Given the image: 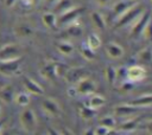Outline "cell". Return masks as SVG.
<instances>
[{"label": "cell", "instance_id": "42", "mask_svg": "<svg viewBox=\"0 0 152 135\" xmlns=\"http://www.w3.org/2000/svg\"><path fill=\"white\" fill-rule=\"evenodd\" d=\"M5 122H6V118H0V131H1V129H2V126L5 124Z\"/></svg>", "mask_w": 152, "mask_h": 135}, {"label": "cell", "instance_id": "11", "mask_svg": "<svg viewBox=\"0 0 152 135\" xmlns=\"http://www.w3.org/2000/svg\"><path fill=\"white\" fill-rule=\"evenodd\" d=\"M23 84H24V88L27 92L30 94H33V95H37V96H42L44 95V89L40 84H38L36 81H33L32 78L30 77H24L23 79Z\"/></svg>", "mask_w": 152, "mask_h": 135}, {"label": "cell", "instance_id": "32", "mask_svg": "<svg viewBox=\"0 0 152 135\" xmlns=\"http://www.w3.org/2000/svg\"><path fill=\"white\" fill-rule=\"evenodd\" d=\"M142 34H144V38L148 41H152V17L151 19L148 20L147 25L145 26L144 31H142Z\"/></svg>", "mask_w": 152, "mask_h": 135}, {"label": "cell", "instance_id": "41", "mask_svg": "<svg viewBox=\"0 0 152 135\" xmlns=\"http://www.w3.org/2000/svg\"><path fill=\"white\" fill-rule=\"evenodd\" d=\"M21 2L23 4H26V5H33V4H36L34 0H21Z\"/></svg>", "mask_w": 152, "mask_h": 135}, {"label": "cell", "instance_id": "5", "mask_svg": "<svg viewBox=\"0 0 152 135\" xmlns=\"http://www.w3.org/2000/svg\"><path fill=\"white\" fill-rule=\"evenodd\" d=\"M151 19V14L142 12L133 22H132V28H131V36L132 37H138L139 34H142V31L145 26L147 25L148 20Z\"/></svg>", "mask_w": 152, "mask_h": 135}, {"label": "cell", "instance_id": "36", "mask_svg": "<svg viewBox=\"0 0 152 135\" xmlns=\"http://www.w3.org/2000/svg\"><path fill=\"white\" fill-rule=\"evenodd\" d=\"M76 94H78V91H77V88H76V86H72V88H70V89L68 90V95H69L70 97L76 96Z\"/></svg>", "mask_w": 152, "mask_h": 135}, {"label": "cell", "instance_id": "39", "mask_svg": "<svg viewBox=\"0 0 152 135\" xmlns=\"http://www.w3.org/2000/svg\"><path fill=\"white\" fill-rule=\"evenodd\" d=\"M48 134L57 135V134H58V131H57V130H53V128H51V127H48Z\"/></svg>", "mask_w": 152, "mask_h": 135}, {"label": "cell", "instance_id": "7", "mask_svg": "<svg viewBox=\"0 0 152 135\" xmlns=\"http://www.w3.org/2000/svg\"><path fill=\"white\" fill-rule=\"evenodd\" d=\"M146 76V71L144 69L142 65L140 64H134L127 68V79L132 83H137L140 82L145 78Z\"/></svg>", "mask_w": 152, "mask_h": 135}, {"label": "cell", "instance_id": "9", "mask_svg": "<svg viewBox=\"0 0 152 135\" xmlns=\"http://www.w3.org/2000/svg\"><path fill=\"white\" fill-rule=\"evenodd\" d=\"M76 88H77L78 94L88 96V95L95 94V91H96V83L91 78L86 77V78H83L81 82H78L76 84Z\"/></svg>", "mask_w": 152, "mask_h": 135}, {"label": "cell", "instance_id": "17", "mask_svg": "<svg viewBox=\"0 0 152 135\" xmlns=\"http://www.w3.org/2000/svg\"><path fill=\"white\" fill-rule=\"evenodd\" d=\"M104 103H106V98H104L103 96H101V95H99V94H93V95L90 96V98H89L87 105H89L90 108L97 110V109L102 108V107L104 105Z\"/></svg>", "mask_w": 152, "mask_h": 135}, {"label": "cell", "instance_id": "31", "mask_svg": "<svg viewBox=\"0 0 152 135\" xmlns=\"http://www.w3.org/2000/svg\"><path fill=\"white\" fill-rule=\"evenodd\" d=\"M57 49H58V51H59L62 54H65V56H69V54H71V53L74 52V46H72L70 43H66V41L58 43Z\"/></svg>", "mask_w": 152, "mask_h": 135}, {"label": "cell", "instance_id": "40", "mask_svg": "<svg viewBox=\"0 0 152 135\" xmlns=\"http://www.w3.org/2000/svg\"><path fill=\"white\" fill-rule=\"evenodd\" d=\"M17 0H5V4H6V6H13L14 5V2H15Z\"/></svg>", "mask_w": 152, "mask_h": 135}, {"label": "cell", "instance_id": "29", "mask_svg": "<svg viewBox=\"0 0 152 135\" xmlns=\"http://www.w3.org/2000/svg\"><path fill=\"white\" fill-rule=\"evenodd\" d=\"M81 54L86 60H94L95 59V50L89 47L87 44L82 45L81 47Z\"/></svg>", "mask_w": 152, "mask_h": 135}, {"label": "cell", "instance_id": "22", "mask_svg": "<svg viewBox=\"0 0 152 135\" xmlns=\"http://www.w3.org/2000/svg\"><path fill=\"white\" fill-rule=\"evenodd\" d=\"M65 32L68 33V36L76 38V37L82 36V33H83V27H82L80 24H70V25L66 27Z\"/></svg>", "mask_w": 152, "mask_h": 135}, {"label": "cell", "instance_id": "27", "mask_svg": "<svg viewBox=\"0 0 152 135\" xmlns=\"http://www.w3.org/2000/svg\"><path fill=\"white\" fill-rule=\"evenodd\" d=\"M14 32L18 37L20 38H25V37H28L32 34V28L27 25H19L14 28Z\"/></svg>", "mask_w": 152, "mask_h": 135}, {"label": "cell", "instance_id": "25", "mask_svg": "<svg viewBox=\"0 0 152 135\" xmlns=\"http://www.w3.org/2000/svg\"><path fill=\"white\" fill-rule=\"evenodd\" d=\"M96 115V110L90 108L89 105H84L80 108V116L83 120H91L93 117H95Z\"/></svg>", "mask_w": 152, "mask_h": 135}, {"label": "cell", "instance_id": "45", "mask_svg": "<svg viewBox=\"0 0 152 135\" xmlns=\"http://www.w3.org/2000/svg\"><path fill=\"white\" fill-rule=\"evenodd\" d=\"M129 1H133V2H134V1H137V0H129Z\"/></svg>", "mask_w": 152, "mask_h": 135}, {"label": "cell", "instance_id": "16", "mask_svg": "<svg viewBox=\"0 0 152 135\" xmlns=\"http://www.w3.org/2000/svg\"><path fill=\"white\" fill-rule=\"evenodd\" d=\"M90 20L93 22V25L99 28V30H104L106 28V20L103 18V15L97 12V11H94L90 13Z\"/></svg>", "mask_w": 152, "mask_h": 135}, {"label": "cell", "instance_id": "24", "mask_svg": "<svg viewBox=\"0 0 152 135\" xmlns=\"http://www.w3.org/2000/svg\"><path fill=\"white\" fill-rule=\"evenodd\" d=\"M30 99H31L30 98V92H27V91H21L19 94H17L15 98H14L15 103L21 105V107H26L30 103Z\"/></svg>", "mask_w": 152, "mask_h": 135}, {"label": "cell", "instance_id": "23", "mask_svg": "<svg viewBox=\"0 0 152 135\" xmlns=\"http://www.w3.org/2000/svg\"><path fill=\"white\" fill-rule=\"evenodd\" d=\"M87 45L93 50H97L101 46V38L96 33H90L87 37Z\"/></svg>", "mask_w": 152, "mask_h": 135}, {"label": "cell", "instance_id": "10", "mask_svg": "<svg viewBox=\"0 0 152 135\" xmlns=\"http://www.w3.org/2000/svg\"><path fill=\"white\" fill-rule=\"evenodd\" d=\"M42 108L45 112H48L49 115H52V116H58L62 114V109H61L58 102L53 98H45L42 102Z\"/></svg>", "mask_w": 152, "mask_h": 135}, {"label": "cell", "instance_id": "1", "mask_svg": "<svg viewBox=\"0 0 152 135\" xmlns=\"http://www.w3.org/2000/svg\"><path fill=\"white\" fill-rule=\"evenodd\" d=\"M142 12H144V7L141 5H137V4L131 5L122 14H120L118 17L116 26L118 27H122V26H125L127 24L133 22Z\"/></svg>", "mask_w": 152, "mask_h": 135}, {"label": "cell", "instance_id": "28", "mask_svg": "<svg viewBox=\"0 0 152 135\" xmlns=\"http://www.w3.org/2000/svg\"><path fill=\"white\" fill-rule=\"evenodd\" d=\"M104 76L109 84H114L116 82V69L112 65H108L104 70Z\"/></svg>", "mask_w": 152, "mask_h": 135}, {"label": "cell", "instance_id": "6", "mask_svg": "<svg viewBox=\"0 0 152 135\" xmlns=\"http://www.w3.org/2000/svg\"><path fill=\"white\" fill-rule=\"evenodd\" d=\"M20 56V49L15 44H6L0 49V62L5 60H11L19 58Z\"/></svg>", "mask_w": 152, "mask_h": 135}, {"label": "cell", "instance_id": "34", "mask_svg": "<svg viewBox=\"0 0 152 135\" xmlns=\"http://www.w3.org/2000/svg\"><path fill=\"white\" fill-rule=\"evenodd\" d=\"M110 133H112V129H109V128H107V127H104L102 124H99L94 129V134H96V135H108Z\"/></svg>", "mask_w": 152, "mask_h": 135}, {"label": "cell", "instance_id": "13", "mask_svg": "<svg viewBox=\"0 0 152 135\" xmlns=\"http://www.w3.org/2000/svg\"><path fill=\"white\" fill-rule=\"evenodd\" d=\"M40 75L49 81H53L56 77H58V63H48L40 69Z\"/></svg>", "mask_w": 152, "mask_h": 135}, {"label": "cell", "instance_id": "26", "mask_svg": "<svg viewBox=\"0 0 152 135\" xmlns=\"http://www.w3.org/2000/svg\"><path fill=\"white\" fill-rule=\"evenodd\" d=\"M132 104L137 105V107H145V105H151L152 104V94L150 95H144L140 96L138 98H135L134 101L131 102Z\"/></svg>", "mask_w": 152, "mask_h": 135}, {"label": "cell", "instance_id": "2", "mask_svg": "<svg viewBox=\"0 0 152 135\" xmlns=\"http://www.w3.org/2000/svg\"><path fill=\"white\" fill-rule=\"evenodd\" d=\"M20 126L21 128L26 131V133H34L36 129H37V124H38V121H37V116L34 114V111L32 109H25L21 115H20Z\"/></svg>", "mask_w": 152, "mask_h": 135}, {"label": "cell", "instance_id": "14", "mask_svg": "<svg viewBox=\"0 0 152 135\" xmlns=\"http://www.w3.org/2000/svg\"><path fill=\"white\" fill-rule=\"evenodd\" d=\"M139 107L129 103V104H121V105H118L114 108V114L116 116H120V117H125V116H131L132 114L137 112Z\"/></svg>", "mask_w": 152, "mask_h": 135}, {"label": "cell", "instance_id": "37", "mask_svg": "<svg viewBox=\"0 0 152 135\" xmlns=\"http://www.w3.org/2000/svg\"><path fill=\"white\" fill-rule=\"evenodd\" d=\"M144 128L146 129V131H148V133H151V134H152V120H148V121L145 123Z\"/></svg>", "mask_w": 152, "mask_h": 135}, {"label": "cell", "instance_id": "44", "mask_svg": "<svg viewBox=\"0 0 152 135\" xmlns=\"http://www.w3.org/2000/svg\"><path fill=\"white\" fill-rule=\"evenodd\" d=\"M0 115H1V107H0Z\"/></svg>", "mask_w": 152, "mask_h": 135}, {"label": "cell", "instance_id": "30", "mask_svg": "<svg viewBox=\"0 0 152 135\" xmlns=\"http://www.w3.org/2000/svg\"><path fill=\"white\" fill-rule=\"evenodd\" d=\"M99 124H102V126H104V127H107V128H109V129L113 130V129L116 127V120H115L113 116L107 115V116H103V117L99 121Z\"/></svg>", "mask_w": 152, "mask_h": 135}, {"label": "cell", "instance_id": "21", "mask_svg": "<svg viewBox=\"0 0 152 135\" xmlns=\"http://www.w3.org/2000/svg\"><path fill=\"white\" fill-rule=\"evenodd\" d=\"M138 127V122L137 120H126L125 122H122L120 126H119V131H124V133H129V131H133L135 128Z\"/></svg>", "mask_w": 152, "mask_h": 135}, {"label": "cell", "instance_id": "12", "mask_svg": "<svg viewBox=\"0 0 152 135\" xmlns=\"http://www.w3.org/2000/svg\"><path fill=\"white\" fill-rule=\"evenodd\" d=\"M106 53L112 59H119L124 56L125 51H124V47L120 44H118L115 41H109L106 45Z\"/></svg>", "mask_w": 152, "mask_h": 135}, {"label": "cell", "instance_id": "33", "mask_svg": "<svg viewBox=\"0 0 152 135\" xmlns=\"http://www.w3.org/2000/svg\"><path fill=\"white\" fill-rule=\"evenodd\" d=\"M116 81H120L121 83L127 81V68L121 66L116 69Z\"/></svg>", "mask_w": 152, "mask_h": 135}, {"label": "cell", "instance_id": "38", "mask_svg": "<svg viewBox=\"0 0 152 135\" xmlns=\"http://www.w3.org/2000/svg\"><path fill=\"white\" fill-rule=\"evenodd\" d=\"M95 1L100 6H107V5H109L112 2V0H95Z\"/></svg>", "mask_w": 152, "mask_h": 135}, {"label": "cell", "instance_id": "15", "mask_svg": "<svg viewBox=\"0 0 152 135\" xmlns=\"http://www.w3.org/2000/svg\"><path fill=\"white\" fill-rule=\"evenodd\" d=\"M15 98L14 95V89L11 85H6L4 88L0 89V101H2L4 103H11L13 102Z\"/></svg>", "mask_w": 152, "mask_h": 135}, {"label": "cell", "instance_id": "8", "mask_svg": "<svg viewBox=\"0 0 152 135\" xmlns=\"http://www.w3.org/2000/svg\"><path fill=\"white\" fill-rule=\"evenodd\" d=\"M83 12V8L82 7H71L66 11H64L57 19L58 21V25H65V24H70L81 13Z\"/></svg>", "mask_w": 152, "mask_h": 135}, {"label": "cell", "instance_id": "3", "mask_svg": "<svg viewBox=\"0 0 152 135\" xmlns=\"http://www.w3.org/2000/svg\"><path fill=\"white\" fill-rule=\"evenodd\" d=\"M20 64H21V57L11 59V60L0 62V73H2L5 76H14V75L19 73Z\"/></svg>", "mask_w": 152, "mask_h": 135}, {"label": "cell", "instance_id": "18", "mask_svg": "<svg viewBox=\"0 0 152 135\" xmlns=\"http://www.w3.org/2000/svg\"><path fill=\"white\" fill-rule=\"evenodd\" d=\"M57 19H58V18L56 17V14H53V13H51V12L44 13L43 17H42L43 24H44L46 27H49V28H55V27H56V25L58 24Z\"/></svg>", "mask_w": 152, "mask_h": 135}, {"label": "cell", "instance_id": "35", "mask_svg": "<svg viewBox=\"0 0 152 135\" xmlns=\"http://www.w3.org/2000/svg\"><path fill=\"white\" fill-rule=\"evenodd\" d=\"M69 8H71V1L70 0H61L57 2V9L62 11V13Z\"/></svg>", "mask_w": 152, "mask_h": 135}, {"label": "cell", "instance_id": "4", "mask_svg": "<svg viewBox=\"0 0 152 135\" xmlns=\"http://www.w3.org/2000/svg\"><path fill=\"white\" fill-rule=\"evenodd\" d=\"M65 81L70 84H77L83 78L88 77V70L86 68H71L64 75Z\"/></svg>", "mask_w": 152, "mask_h": 135}, {"label": "cell", "instance_id": "20", "mask_svg": "<svg viewBox=\"0 0 152 135\" xmlns=\"http://www.w3.org/2000/svg\"><path fill=\"white\" fill-rule=\"evenodd\" d=\"M132 2H133V1H129V0H122V1L116 2V4L113 6V12H114V14H115L116 17H119V15L122 14L131 5H133Z\"/></svg>", "mask_w": 152, "mask_h": 135}, {"label": "cell", "instance_id": "19", "mask_svg": "<svg viewBox=\"0 0 152 135\" xmlns=\"http://www.w3.org/2000/svg\"><path fill=\"white\" fill-rule=\"evenodd\" d=\"M138 60L141 64H146V63H152V49L150 47H145L142 50H140L137 54Z\"/></svg>", "mask_w": 152, "mask_h": 135}, {"label": "cell", "instance_id": "43", "mask_svg": "<svg viewBox=\"0 0 152 135\" xmlns=\"http://www.w3.org/2000/svg\"><path fill=\"white\" fill-rule=\"evenodd\" d=\"M58 0H46V2L48 4H55V2H57Z\"/></svg>", "mask_w": 152, "mask_h": 135}]
</instances>
